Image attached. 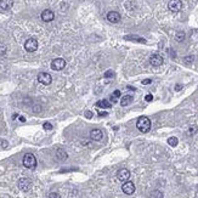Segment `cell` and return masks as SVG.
<instances>
[{
	"instance_id": "22",
	"label": "cell",
	"mask_w": 198,
	"mask_h": 198,
	"mask_svg": "<svg viewBox=\"0 0 198 198\" xmlns=\"http://www.w3.org/2000/svg\"><path fill=\"white\" fill-rule=\"evenodd\" d=\"M175 38H176V40H178V41H182V40L185 39V33L180 32V33H178V34H176Z\"/></svg>"
},
{
	"instance_id": "1",
	"label": "cell",
	"mask_w": 198,
	"mask_h": 198,
	"mask_svg": "<svg viewBox=\"0 0 198 198\" xmlns=\"http://www.w3.org/2000/svg\"><path fill=\"white\" fill-rule=\"evenodd\" d=\"M136 126H137V129H139L141 133H148L150 129H151V120L147 117L142 116V117H140L137 119Z\"/></svg>"
},
{
	"instance_id": "10",
	"label": "cell",
	"mask_w": 198,
	"mask_h": 198,
	"mask_svg": "<svg viewBox=\"0 0 198 198\" xmlns=\"http://www.w3.org/2000/svg\"><path fill=\"white\" fill-rule=\"evenodd\" d=\"M107 19L111 23H118L120 21V15L117 11H109L107 14Z\"/></svg>"
},
{
	"instance_id": "21",
	"label": "cell",
	"mask_w": 198,
	"mask_h": 198,
	"mask_svg": "<svg viewBox=\"0 0 198 198\" xmlns=\"http://www.w3.org/2000/svg\"><path fill=\"white\" fill-rule=\"evenodd\" d=\"M6 50H8V49H6V45H4L3 43H0V55L3 56V55L6 54Z\"/></svg>"
},
{
	"instance_id": "7",
	"label": "cell",
	"mask_w": 198,
	"mask_h": 198,
	"mask_svg": "<svg viewBox=\"0 0 198 198\" xmlns=\"http://www.w3.org/2000/svg\"><path fill=\"white\" fill-rule=\"evenodd\" d=\"M122 190L125 195H133L135 192V185L131 182V181H125L122 186Z\"/></svg>"
},
{
	"instance_id": "24",
	"label": "cell",
	"mask_w": 198,
	"mask_h": 198,
	"mask_svg": "<svg viewBox=\"0 0 198 198\" xmlns=\"http://www.w3.org/2000/svg\"><path fill=\"white\" fill-rule=\"evenodd\" d=\"M114 75V73L112 72V71H107V72L105 73V78H112Z\"/></svg>"
},
{
	"instance_id": "12",
	"label": "cell",
	"mask_w": 198,
	"mask_h": 198,
	"mask_svg": "<svg viewBox=\"0 0 198 198\" xmlns=\"http://www.w3.org/2000/svg\"><path fill=\"white\" fill-rule=\"evenodd\" d=\"M102 131L100 130V129H92L90 131V139L91 140H94V141H100V140H102Z\"/></svg>"
},
{
	"instance_id": "28",
	"label": "cell",
	"mask_w": 198,
	"mask_h": 198,
	"mask_svg": "<svg viewBox=\"0 0 198 198\" xmlns=\"http://www.w3.org/2000/svg\"><path fill=\"white\" fill-rule=\"evenodd\" d=\"M99 116L100 117H102V116H107V113H106V112H100Z\"/></svg>"
},
{
	"instance_id": "9",
	"label": "cell",
	"mask_w": 198,
	"mask_h": 198,
	"mask_svg": "<svg viewBox=\"0 0 198 198\" xmlns=\"http://www.w3.org/2000/svg\"><path fill=\"white\" fill-rule=\"evenodd\" d=\"M54 18H55V14L51 10L46 9L41 12V19L44 22H51V21H54Z\"/></svg>"
},
{
	"instance_id": "31",
	"label": "cell",
	"mask_w": 198,
	"mask_h": 198,
	"mask_svg": "<svg viewBox=\"0 0 198 198\" xmlns=\"http://www.w3.org/2000/svg\"><path fill=\"white\" fill-rule=\"evenodd\" d=\"M19 120H21V122H25L26 119H25V118H23V117H19Z\"/></svg>"
},
{
	"instance_id": "25",
	"label": "cell",
	"mask_w": 198,
	"mask_h": 198,
	"mask_svg": "<svg viewBox=\"0 0 198 198\" xmlns=\"http://www.w3.org/2000/svg\"><path fill=\"white\" fill-rule=\"evenodd\" d=\"M49 198H61V196L58 193H56V192H52V193L49 195Z\"/></svg>"
},
{
	"instance_id": "18",
	"label": "cell",
	"mask_w": 198,
	"mask_h": 198,
	"mask_svg": "<svg viewBox=\"0 0 198 198\" xmlns=\"http://www.w3.org/2000/svg\"><path fill=\"white\" fill-rule=\"evenodd\" d=\"M120 96V91L119 90H116L114 92H113V95L111 96V101L114 103V102H117V100H118V97Z\"/></svg>"
},
{
	"instance_id": "29",
	"label": "cell",
	"mask_w": 198,
	"mask_h": 198,
	"mask_svg": "<svg viewBox=\"0 0 198 198\" xmlns=\"http://www.w3.org/2000/svg\"><path fill=\"white\" fill-rule=\"evenodd\" d=\"M181 88H182L181 85H176V88H175V90H180Z\"/></svg>"
},
{
	"instance_id": "8",
	"label": "cell",
	"mask_w": 198,
	"mask_h": 198,
	"mask_svg": "<svg viewBox=\"0 0 198 198\" xmlns=\"http://www.w3.org/2000/svg\"><path fill=\"white\" fill-rule=\"evenodd\" d=\"M168 8L173 12H179L182 8V3H181V0H170L168 4Z\"/></svg>"
},
{
	"instance_id": "11",
	"label": "cell",
	"mask_w": 198,
	"mask_h": 198,
	"mask_svg": "<svg viewBox=\"0 0 198 198\" xmlns=\"http://www.w3.org/2000/svg\"><path fill=\"white\" fill-rule=\"evenodd\" d=\"M117 178L119 179L120 181H128L129 180V178H130V171L128 170V169H120V170H118L117 173Z\"/></svg>"
},
{
	"instance_id": "5",
	"label": "cell",
	"mask_w": 198,
	"mask_h": 198,
	"mask_svg": "<svg viewBox=\"0 0 198 198\" xmlns=\"http://www.w3.org/2000/svg\"><path fill=\"white\" fill-rule=\"evenodd\" d=\"M38 81L40 83V84H44V85H49V84H51V81H52V78H51V75L49 74V73H45V72H41L38 74Z\"/></svg>"
},
{
	"instance_id": "23",
	"label": "cell",
	"mask_w": 198,
	"mask_h": 198,
	"mask_svg": "<svg viewBox=\"0 0 198 198\" xmlns=\"http://www.w3.org/2000/svg\"><path fill=\"white\" fill-rule=\"evenodd\" d=\"M43 128H44L45 130H51V129H52V125H51V123H44V124H43Z\"/></svg>"
},
{
	"instance_id": "2",
	"label": "cell",
	"mask_w": 198,
	"mask_h": 198,
	"mask_svg": "<svg viewBox=\"0 0 198 198\" xmlns=\"http://www.w3.org/2000/svg\"><path fill=\"white\" fill-rule=\"evenodd\" d=\"M23 165L28 169H34L36 167V159L32 153H27L23 157Z\"/></svg>"
},
{
	"instance_id": "14",
	"label": "cell",
	"mask_w": 198,
	"mask_h": 198,
	"mask_svg": "<svg viewBox=\"0 0 198 198\" xmlns=\"http://www.w3.org/2000/svg\"><path fill=\"white\" fill-rule=\"evenodd\" d=\"M14 5L12 0H0V9L1 10H10Z\"/></svg>"
},
{
	"instance_id": "20",
	"label": "cell",
	"mask_w": 198,
	"mask_h": 198,
	"mask_svg": "<svg viewBox=\"0 0 198 198\" xmlns=\"http://www.w3.org/2000/svg\"><path fill=\"white\" fill-rule=\"evenodd\" d=\"M151 198H163V193L161 191H153L152 193H151Z\"/></svg>"
},
{
	"instance_id": "30",
	"label": "cell",
	"mask_w": 198,
	"mask_h": 198,
	"mask_svg": "<svg viewBox=\"0 0 198 198\" xmlns=\"http://www.w3.org/2000/svg\"><path fill=\"white\" fill-rule=\"evenodd\" d=\"M90 113H91V112H86V117H88V118H90V117H91Z\"/></svg>"
},
{
	"instance_id": "4",
	"label": "cell",
	"mask_w": 198,
	"mask_h": 198,
	"mask_svg": "<svg viewBox=\"0 0 198 198\" xmlns=\"http://www.w3.org/2000/svg\"><path fill=\"white\" fill-rule=\"evenodd\" d=\"M18 189L21 190V191H23V192H27L30 190L32 187V181L30 179H28V178H22V179H19L18 180Z\"/></svg>"
},
{
	"instance_id": "15",
	"label": "cell",
	"mask_w": 198,
	"mask_h": 198,
	"mask_svg": "<svg viewBox=\"0 0 198 198\" xmlns=\"http://www.w3.org/2000/svg\"><path fill=\"white\" fill-rule=\"evenodd\" d=\"M56 157H57V159H58V161L63 162V161H66V159L68 158V154H67V152H66L64 150H62V148H58V150H57V152H56Z\"/></svg>"
},
{
	"instance_id": "19",
	"label": "cell",
	"mask_w": 198,
	"mask_h": 198,
	"mask_svg": "<svg viewBox=\"0 0 198 198\" xmlns=\"http://www.w3.org/2000/svg\"><path fill=\"white\" fill-rule=\"evenodd\" d=\"M178 142H179V140H178L176 137H174V136L168 139V144L170 145V146H173V147H175V146L178 145Z\"/></svg>"
},
{
	"instance_id": "6",
	"label": "cell",
	"mask_w": 198,
	"mask_h": 198,
	"mask_svg": "<svg viewBox=\"0 0 198 198\" xmlns=\"http://www.w3.org/2000/svg\"><path fill=\"white\" fill-rule=\"evenodd\" d=\"M66 67V61L63 58H55L51 62V68L54 71H62Z\"/></svg>"
},
{
	"instance_id": "26",
	"label": "cell",
	"mask_w": 198,
	"mask_h": 198,
	"mask_svg": "<svg viewBox=\"0 0 198 198\" xmlns=\"http://www.w3.org/2000/svg\"><path fill=\"white\" fill-rule=\"evenodd\" d=\"M145 100H146L147 102H151V101L153 100V96L151 95V94H150V95H146V97H145Z\"/></svg>"
},
{
	"instance_id": "3",
	"label": "cell",
	"mask_w": 198,
	"mask_h": 198,
	"mask_svg": "<svg viewBox=\"0 0 198 198\" xmlns=\"http://www.w3.org/2000/svg\"><path fill=\"white\" fill-rule=\"evenodd\" d=\"M25 49L27 50L28 52H34L36 49H38V40L36 38H29L26 40L25 43Z\"/></svg>"
},
{
	"instance_id": "17",
	"label": "cell",
	"mask_w": 198,
	"mask_h": 198,
	"mask_svg": "<svg viewBox=\"0 0 198 198\" xmlns=\"http://www.w3.org/2000/svg\"><path fill=\"white\" fill-rule=\"evenodd\" d=\"M96 106L100 108H111L112 107V103H109L107 100H100V101H97Z\"/></svg>"
},
{
	"instance_id": "13",
	"label": "cell",
	"mask_w": 198,
	"mask_h": 198,
	"mask_svg": "<svg viewBox=\"0 0 198 198\" xmlns=\"http://www.w3.org/2000/svg\"><path fill=\"white\" fill-rule=\"evenodd\" d=\"M163 57L161 56V55H152L151 56V58H150V62H151V64L152 66H156V67H158V66H161V64H163Z\"/></svg>"
},
{
	"instance_id": "16",
	"label": "cell",
	"mask_w": 198,
	"mask_h": 198,
	"mask_svg": "<svg viewBox=\"0 0 198 198\" xmlns=\"http://www.w3.org/2000/svg\"><path fill=\"white\" fill-rule=\"evenodd\" d=\"M131 102H133V96H131V95H125V96H123L122 100H120V105H122L123 107L130 105Z\"/></svg>"
},
{
	"instance_id": "27",
	"label": "cell",
	"mask_w": 198,
	"mask_h": 198,
	"mask_svg": "<svg viewBox=\"0 0 198 198\" xmlns=\"http://www.w3.org/2000/svg\"><path fill=\"white\" fill-rule=\"evenodd\" d=\"M151 79H145V80H142V84H144V85H147V84H150V83H151Z\"/></svg>"
}]
</instances>
